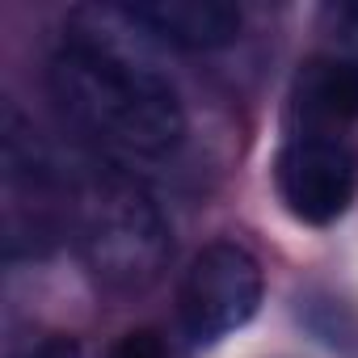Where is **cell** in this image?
<instances>
[{
    "mask_svg": "<svg viewBox=\"0 0 358 358\" xmlns=\"http://www.w3.org/2000/svg\"><path fill=\"white\" fill-rule=\"evenodd\" d=\"M13 358H80V345H76V337L51 333V337H43V341L26 345V350H22V354H13Z\"/></svg>",
    "mask_w": 358,
    "mask_h": 358,
    "instance_id": "obj_9",
    "label": "cell"
},
{
    "mask_svg": "<svg viewBox=\"0 0 358 358\" xmlns=\"http://www.w3.org/2000/svg\"><path fill=\"white\" fill-rule=\"evenodd\" d=\"M118 13L177 51H220L241 38V9L228 0H139Z\"/></svg>",
    "mask_w": 358,
    "mask_h": 358,
    "instance_id": "obj_6",
    "label": "cell"
},
{
    "mask_svg": "<svg viewBox=\"0 0 358 358\" xmlns=\"http://www.w3.org/2000/svg\"><path fill=\"white\" fill-rule=\"evenodd\" d=\"M76 249L106 291L139 295L164 274L173 257V232L139 182L122 173H101L76 194Z\"/></svg>",
    "mask_w": 358,
    "mask_h": 358,
    "instance_id": "obj_2",
    "label": "cell"
},
{
    "mask_svg": "<svg viewBox=\"0 0 358 358\" xmlns=\"http://www.w3.org/2000/svg\"><path fill=\"white\" fill-rule=\"evenodd\" d=\"M274 186L287 211L303 224H333L358 190V152L345 139L287 135L274 160Z\"/></svg>",
    "mask_w": 358,
    "mask_h": 358,
    "instance_id": "obj_4",
    "label": "cell"
},
{
    "mask_svg": "<svg viewBox=\"0 0 358 358\" xmlns=\"http://www.w3.org/2000/svg\"><path fill=\"white\" fill-rule=\"evenodd\" d=\"M291 135H320L345 139L358 122V59L345 55H316L299 64L287 97Z\"/></svg>",
    "mask_w": 358,
    "mask_h": 358,
    "instance_id": "obj_5",
    "label": "cell"
},
{
    "mask_svg": "<svg viewBox=\"0 0 358 358\" xmlns=\"http://www.w3.org/2000/svg\"><path fill=\"white\" fill-rule=\"evenodd\" d=\"M324 22H329V30H333L345 47L358 51V0H345V5H329V9H324Z\"/></svg>",
    "mask_w": 358,
    "mask_h": 358,
    "instance_id": "obj_8",
    "label": "cell"
},
{
    "mask_svg": "<svg viewBox=\"0 0 358 358\" xmlns=\"http://www.w3.org/2000/svg\"><path fill=\"white\" fill-rule=\"evenodd\" d=\"M101 22V13L76 17L72 38L51 55V101L85 143L122 160H160L186 135L182 97L152 64L106 38Z\"/></svg>",
    "mask_w": 358,
    "mask_h": 358,
    "instance_id": "obj_1",
    "label": "cell"
},
{
    "mask_svg": "<svg viewBox=\"0 0 358 358\" xmlns=\"http://www.w3.org/2000/svg\"><path fill=\"white\" fill-rule=\"evenodd\" d=\"M257 303H262V266L249 249H241L232 241L207 245L190 262L182 291H177L182 329L203 345L249 324Z\"/></svg>",
    "mask_w": 358,
    "mask_h": 358,
    "instance_id": "obj_3",
    "label": "cell"
},
{
    "mask_svg": "<svg viewBox=\"0 0 358 358\" xmlns=\"http://www.w3.org/2000/svg\"><path fill=\"white\" fill-rule=\"evenodd\" d=\"M106 358H173V354H169V341L156 329H131L114 341V350Z\"/></svg>",
    "mask_w": 358,
    "mask_h": 358,
    "instance_id": "obj_7",
    "label": "cell"
}]
</instances>
